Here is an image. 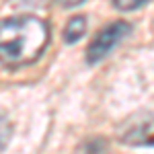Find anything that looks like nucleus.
<instances>
[{
	"mask_svg": "<svg viewBox=\"0 0 154 154\" xmlns=\"http://www.w3.org/2000/svg\"><path fill=\"white\" fill-rule=\"evenodd\" d=\"M49 43V27L33 14H19L0 21V64L23 68L43 56Z\"/></svg>",
	"mask_w": 154,
	"mask_h": 154,
	"instance_id": "f257e3e1",
	"label": "nucleus"
},
{
	"mask_svg": "<svg viewBox=\"0 0 154 154\" xmlns=\"http://www.w3.org/2000/svg\"><path fill=\"white\" fill-rule=\"evenodd\" d=\"M130 33H131V25L125 23V21H115V23L103 27L95 35V39L91 41V45H88L86 62L88 64H99L101 60L107 58L115 49V45L121 39H125Z\"/></svg>",
	"mask_w": 154,
	"mask_h": 154,
	"instance_id": "f03ea898",
	"label": "nucleus"
},
{
	"mask_svg": "<svg viewBox=\"0 0 154 154\" xmlns=\"http://www.w3.org/2000/svg\"><path fill=\"white\" fill-rule=\"evenodd\" d=\"M117 138L130 146H154V115L138 113L128 117L117 128Z\"/></svg>",
	"mask_w": 154,
	"mask_h": 154,
	"instance_id": "7ed1b4c3",
	"label": "nucleus"
},
{
	"mask_svg": "<svg viewBox=\"0 0 154 154\" xmlns=\"http://www.w3.org/2000/svg\"><path fill=\"white\" fill-rule=\"evenodd\" d=\"M86 31V19L84 17H72L66 29H64V41L66 43H76Z\"/></svg>",
	"mask_w": 154,
	"mask_h": 154,
	"instance_id": "20e7f679",
	"label": "nucleus"
},
{
	"mask_svg": "<svg viewBox=\"0 0 154 154\" xmlns=\"http://www.w3.org/2000/svg\"><path fill=\"white\" fill-rule=\"evenodd\" d=\"M76 154H109V148L103 138H93V140H86L80 144Z\"/></svg>",
	"mask_w": 154,
	"mask_h": 154,
	"instance_id": "39448f33",
	"label": "nucleus"
},
{
	"mask_svg": "<svg viewBox=\"0 0 154 154\" xmlns=\"http://www.w3.org/2000/svg\"><path fill=\"white\" fill-rule=\"evenodd\" d=\"M11 134H12V125L6 119L4 111H0V152L6 148V144L11 142Z\"/></svg>",
	"mask_w": 154,
	"mask_h": 154,
	"instance_id": "423d86ee",
	"label": "nucleus"
},
{
	"mask_svg": "<svg viewBox=\"0 0 154 154\" xmlns=\"http://www.w3.org/2000/svg\"><path fill=\"white\" fill-rule=\"evenodd\" d=\"M113 6L119 8V11H136V8L144 6V2H142V0H136V2H121V0H115Z\"/></svg>",
	"mask_w": 154,
	"mask_h": 154,
	"instance_id": "0eeeda50",
	"label": "nucleus"
}]
</instances>
